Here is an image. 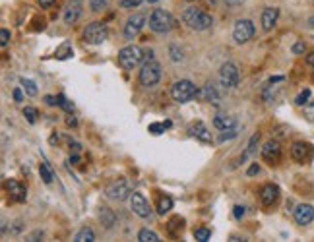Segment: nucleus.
<instances>
[{"instance_id":"f257e3e1","label":"nucleus","mask_w":314,"mask_h":242,"mask_svg":"<svg viewBox=\"0 0 314 242\" xmlns=\"http://www.w3.org/2000/svg\"><path fill=\"white\" fill-rule=\"evenodd\" d=\"M182 22L190 27V29H196V31H204L208 27H212L214 20L210 14H206L200 8H189L182 14Z\"/></svg>"},{"instance_id":"f03ea898","label":"nucleus","mask_w":314,"mask_h":242,"mask_svg":"<svg viewBox=\"0 0 314 242\" xmlns=\"http://www.w3.org/2000/svg\"><path fill=\"white\" fill-rule=\"evenodd\" d=\"M146 60V52L142 51L136 45H128L122 51L118 52V64L124 68V70H134L136 66Z\"/></svg>"},{"instance_id":"7ed1b4c3","label":"nucleus","mask_w":314,"mask_h":242,"mask_svg":"<svg viewBox=\"0 0 314 242\" xmlns=\"http://www.w3.org/2000/svg\"><path fill=\"white\" fill-rule=\"evenodd\" d=\"M150 27L155 33H167L175 27V18L161 8H155L150 16Z\"/></svg>"},{"instance_id":"20e7f679","label":"nucleus","mask_w":314,"mask_h":242,"mask_svg":"<svg viewBox=\"0 0 314 242\" xmlns=\"http://www.w3.org/2000/svg\"><path fill=\"white\" fill-rule=\"evenodd\" d=\"M196 93H198V90L190 79H178L171 88V97L176 103H189L192 97H196Z\"/></svg>"},{"instance_id":"39448f33","label":"nucleus","mask_w":314,"mask_h":242,"mask_svg":"<svg viewBox=\"0 0 314 242\" xmlns=\"http://www.w3.org/2000/svg\"><path fill=\"white\" fill-rule=\"evenodd\" d=\"M161 77V66L155 60H146L140 70V84L144 88H153Z\"/></svg>"},{"instance_id":"423d86ee","label":"nucleus","mask_w":314,"mask_h":242,"mask_svg":"<svg viewBox=\"0 0 314 242\" xmlns=\"http://www.w3.org/2000/svg\"><path fill=\"white\" fill-rule=\"evenodd\" d=\"M109 37V29L105 24H101V22H93V24H89L86 27V31H84V41L89 43V45H99L103 41H107Z\"/></svg>"},{"instance_id":"0eeeda50","label":"nucleus","mask_w":314,"mask_h":242,"mask_svg":"<svg viewBox=\"0 0 314 242\" xmlns=\"http://www.w3.org/2000/svg\"><path fill=\"white\" fill-rule=\"evenodd\" d=\"M219 82L227 90L237 88V84H239V68L233 62H225L221 66V70H219Z\"/></svg>"},{"instance_id":"6e6552de","label":"nucleus","mask_w":314,"mask_h":242,"mask_svg":"<svg viewBox=\"0 0 314 242\" xmlns=\"http://www.w3.org/2000/svg\"><path fill=\"white\" fill-rule=\"evenodd\" d=\"M252 35H254V24H252L250 20H239V22L235 24L233 39H235L239 45L246 43V41H250Z\"/></svg>"},{"instance_id":"1a4fd4ad","label":"nucleus","mask_w":314,"mask_h":242,"mask_svg":"<svg viewBox=\"0 0 314 242\" xmlns=\"http://www.w3.org/2000/svg\"><path fill=\"white\" fill-rule=\"evenodd\" d=\"M107 198H111V200H116V202H124L126 198H130V190H128V184H126V180L118 179L111 182L109 186H107Z\"/></svg>"},{"instance_id":"9d476101","label":"nucleus","mask_w":314,"mask_h":242,"mask_svg":"<svg viewBox=\"0 0 314 242\" xmlns=\"http://www.w3.org/2000/svg\"><path fill=\"white\" fill-rule=\"evenodd\" d=\"M130 207H132V211L136 213L138 217L142 219H146V217L151 215V207L148 204V200L140 194V192H134V194H130Z\"/></svg>"},{"instance_id":"9b49d317","label":"nucleus","mask_w":314,"mask_h":242,"mask_svg":"<svg viewBox=\"0 0 314 242\" xmlns=\"http://www.w3.org/2000/svg\"><path fill=\"white\" fill-rule=\"evenodd\" d=\"M312 155H314V149L310 143L297 141V143H293V147H291V157H293L297 163H308V161L312 159Z\"/></svg>"},{"instance_id":"f8f14e48","label":"nucleus","mask_w":314,"mask_h":242,"mask_svg":"<svg viewBox=\"0 0 314 242\" xmlns=\"http://www.w3.org/2000/svg\"><path fill=\"white\" fill-rule=\"evenodd\" d=\"M144 24H146V16H144V14H134V16H130L124 26V37L134 39L140 31H142Z\"/></svg>"},{"instance_id":"ddd939ff","label":"nucleus","mask_w":314,"mask_h":242,"mask_svg":"<svg viewBox=\"0 0 314 242\" xmlns=\"http://www.w3.org/2000/svg\"><path fill=\"white\" fill-rule=\"evenodd\" d=\"M262 159L270 165H276L281 159V145L277 141H268L264 147H262Z\"/></svg>"},{"instance_id":"4468645a","label":"nucleus","mask_w":314,"mask_h":242,"mask_svg":"<svg viewBox=\"0 0 314 242\" xmlns=\"http://www.w3.org/2000/svg\"><path fill=\"white\" fill-rule=\"evenodd\" d=\"M293 217H295V221H297L299 225L304 227V225H308V223H312L314 221V207L308 204L297 205V209H295Z\"/></svg>"},{"instance_id":"2eb2a0df","label":"nucleus","mask_w":314,"mask_h":242,"mask_svg":"<svg viewBox=\"0 0 314 242\" xmlns=\"http://www.w3.org/2000/svg\"><path fill=\"white\" fill-rule=\"evenodd\" d=\"M277 198H279V188H277L276 184H266V186H262V190H260V202H262V205L272 207L277 202Z\"/></svg>"},{"instance_id":"dca6fc26","label":"nucleus","mask_w":314,"mask_h":242,"mask_svg":"<svg viewBox=\"0 0 314 242\" xmlns=\"http://www.w3.org/2000/svg\"><path fill=\"white\" fill-rule=\"evenodd\" d=\"M189 134L192 136V138H196V140L204 141V143H210L212 141V134H210V130L206 128V124L204 122H192L189 126Z\"/></svg>"},{"instance_id":"f3484780","label":"nucleus","mask_w":314,"mask_h":242,"mask_svg":"<svg viewBox=\"0 0 314 242\" xmlns=\"http://www.w3.org/2000/svg\"><path fill=\"white\" fill-rule=\"evenodd\" d=\"M80 16H82V2L80 0H70L66 4V10H64V22L72 26L80 20Z\"/></svg>"},{"instance_id":"a211bd4d","label":"nucleus","mask_w":314,"mask_h":242,"mask_svg":"<svg viewBox=\"0 0 314 242\" xmlns=\"http://www.w3.org/2000/svg\"><path fill=\"white\" fill-rule=\"evenodd\" d=\"M6 188H8L10 196H12L16 202L24 204L25 200H27V192H25V186H24V184H20L18 180H8V182H6Z\"/></svg>"},{"instance_id":"6ab92c4d","label":"nucleus","mask_w":314,"mask_h":242,"mask_svg":"<svg viewBox=\"0 0 314 242\" xmlns=\"http://www.w3.org/2000/svg\"><path fill=\"white\" fill-rule=\"evenodd\" d=\"M277 18H279V10L277 8H274V6L264 8V12H262V27L266 31H270L277 24Z\"/></svg>"},{"instance_id":"aec40b11","label":"nucleus","mask_w":314,"mask_h":242,"mask_svg":"<svg viewBox=\"0 0 314 242\" xmlns=\"http://www.w3.org/2000/svg\"><path fill=\"white\" fill-rule=\"evenodd\" d=\"M214 126L219 128V130L235 128V126H237V118H235V116H229V115L219 113V115H215V118H214Z\"/></svg>"},{"instance_id":"412c9836","label":"nucleus","mask_w":314,"mask_h":242,"mask_svg":"<svg viewBox=\"0 0 314 242\" xmlns=\"http://www.w3.org/2000/svg\"><path fill=\"white\" fill-rule=\"evenodd\" d=\"M76 242H93L95 240V232L89 229V227H84V229L78 230V234L74 236Z\"/></svg>"},{"instance_id":"4be33fe9","label":"nucleus","mask_w":314,"mask_h":242,"mask_svg":"<svg viewBox=\"0 0 314 242\" xmlns=\"http://www.w3.org/2000/svg\"><path fill=\"white\" fill-rule=\"evenodd\" d=\"M39 173H41V179L45 184H50L52 179H54V175H52V169L49 167L47 161H41V165H39Z\"/></svg>"},{"instance_id":"5701e85b","label":"nucleus","mask_w":314,"mask_h":242,"mask_svg":"<svg viewBox=\"0 0 314 242\" xmlns=\"http://www.w3.org/2000/svg\"><path fill=\"white\" fill-rule=\"evenodd\" d=\"M99 217H101V221H103V225H105L107 229H111V227L114 225V213L109 209V207H103Z\"/></svg>"},{"instance_id":"b1692460","label":"nucleus","mask_w":314,"mask_h":242,"mask_svg":"<svg viewBox=\"0 0 314 242\" xmlns=\"http://www.w3.org/2000/svg\"><path fill=\"white\" fill-rule=\"evenodd\" d=\"M171 207H173V200H171L169 196H159V202H157V211H159V215H165Z\"/></svg>"},{"instance_id":"393cba45","label":"nucleus","mask_w":314,"mask_h":242,"mask_svg":"<svg viewBox=\"0 0 314 242\" xmlns=\"http://www.w3.org/2000/svg\"><path fill=\"white\" fill-rule=\"evenodd\" d=\"M138 240L140 242H159V236L150 229H142L138 232Z\"/></svg>"},{"instance_id":"a878e982","label":"nucleus","mask_w":314,"mask_h":242,"mask_svg":"<svg viewBox=\"0 0 314 242\" xmlns=\"http://www.w3.org/2000/svg\"><path fill=\"white\" fill-rule=\"evenodd\" d=\"M206 97H208V101L210 103H214L215 107H219V95H217V91H215L212 82H210V84H206Z\"/></svg>"},{"instance_id":"bb28decb","label":"nucleus","mask_w":314,"mask_h":242,"mask_svg":"<svg viewBox=\"0 0 314 242\" xmlns=\"http://www.w3.org/2000/svg\"><path fill=\"white\" fill-rule=\"evenodd\" d=\"M258 141H260V136L258 134H254L250 138V141H248V147H246V151L242 153V157H240V161H244V159H248L252 153L256 151V145H258Z\"/></svg>"},{"instance_id":"cd10ccee","label":"nucleus","mask_w":314,"mask_h":242,"mask_svg":"<svg viewBox=\"0 0 314 242\" xmlns=\"http://www.w3.org/2000/svg\"><path fill=\"white\" fill-rule=\"evenodd\" d=\"M22 86H24V90L27 95H31V97H35L37 95V86H35V82H31V79H22Z\"/></svg>"},{"instance_id":"c85d7f7f","label":"nucleus","mask_w":314,"mask_h":242,"mask_svg":"<svg viewBox=\"0 0 314 242\" xmlns=\"http://www.w3.org/2000/svg\"><path fill=\"white\" fill-rule=\"evenodd\" d=\"M24 116L27 118L29 124H35V122H37V109H33V107H25Z\"/></svg>"},{"instance_id":"c756f323","label":"nucleus","mask_w":314,"mask_h":242,"mask_svg":"<svg viewBox=\"0 0 314 242\" xmlns=\"http://www.w3.org/2000/svg\"><path fill=\"white\" fill-rule=\"evenodd\" d=\"M210 236H212V232H210V229H196L194 230V238L196 240H200V242H206V240H210Z\"/></svg>"},{"instance_id":"7c9ffc66","label":"nucleus","mask_w":314,"mask_h":242,"mask_svg":"<svg viewBox=\"0 0 314 242\" xmlns=\"http://www.w3.org/2000/svg\"><path fill=\"white\" fill-rule=\"evenodd\" d=\"M58 97V107H62L66 113H74V103L68 101L64 95H56Z\"/></svg>"},{"instance_id":"2f4dec72","label":"nucleus","mask_w":314,"mask_h":242,"mask_svg":"<svg viewBox=\"0 0 314 242\" xmlns=\"http://www.w3.org/2000/svg\"><path fill=\"white\" fill-rule=\"evenodd\" d=\"M304 118L314 122V101H308L304 105Z\"/></svg>"},{"instance_id":"473e14b6","label":"nucleus","mask_w":314,"mask_h":242,"mask_svg":"<svg viewBox=\"0 0 314 242\" xmlns=\"http://www.w3.org/2000/svg\"><path fill=\"white\" fill-rule=\"evenodd\" d=\"M308 99H310V91L308 90H304V91H301V93H299V95H297V99H295V103H297V105H306V103H308Z\"/></svg>"},{"instance_id":"72a5a7b5","label":"nucleus","mask_w":314,"mask_h":242,"mask_svg":"<svg viewBox=\"0 0 314 242\" xmlns=\"http://www.w3.org/2000/svg\"><path fill=\"white\" fill-rule=\"evenodd\" d=\"M235 136H237V126H235V128H227V130H223V134H221L219 141L231 140V138H235Z\"/></svg>"},{"instance_id":"f704fd0d","label":"nucleus","mask_w":314,"mask_h":242,"mask_svg":"<svg viewBox=\"0 0 314 242\" xmlns=\"http://www.w3.org/2000/svg\"><path fill=\"white\" fill-rule=\"evenodd\" d=\"M107 6V0H91V10L93 12H99Z\"/></svg>"},{"instance_id":"c9c22d12","label":"nucleus","mask_w":314,"mask_h":242,"mask_svg":"<svg viewBox=\"0 0 314 242\" xmlns=\"http://www.w3.org/2000/svg\"><path fill=\"white\" fill-rule=\"evenodd\" d=\"M140 4H142V0H120L122 8H138Z\"/></svg>"},{"instance_id":"e433bc0d","label":"nucleus","mask_w":314,"mask_h":242,"mask_svg":"<svg viewBox=\"0 0 314 242\" xmlns=\"http://www.w3.org/2000/svg\"><path fill=\"white\" fill-rule=\"evenodd\" d=\"M165 128H167V124H159V122H155V124H150V132L151 134H155V136H157V134H161V132H163Z\"/></svg>"},{"instance_id":"4c0bfd02","label":"nucleus","mask_w":314,"mask_h":242,"mask_svg":"<svg viewBox=\"0 0 314 242\" xmlns=\"http://www.w3.org/2000/svg\"><path fill=\"white\" fill-rule=\"evenodd\" d=\"M8 41H10V31H8V29H2V31H0V45L6 47Z\"/></svg>"},{"instance_id":"58836bf2","label":"nucleus","mask_w":314,"mask_h":242,"mask_svg":"<svg viewBox=\"0 0 314 242\" xmlns=\"http://www.w3.org/2000/svg\"><path fill=\"white\" fill-rule=\"evenodd\" d=\"M304 51H306L304 43H297V45H293V52H295V54H302Z\"/></svg>"},{"instance_id":"ea45409f","label":"nucleus","mask_w":314,"mask_h":242,"mask_svg":"<svg viewBox=\"0 0 314 242\" xmlns=\"http://www.w3.org/2000/svg\"><path fill=\"white\" fill-rule=\"evenodd\" d=\"M256 173H260V167H258V163H254V165H252L250 169L246 171V175H248V177H252V175H256Z\"/></svg>"},{"instance_id":"a19ab883","label":"nucleus","mask_w":314,"mask_h":242,"mask_svg":"<svg viewBox=\"0 0 314 242\" xmlns=\"http://www.w3.org/2000/svg\"><path fill=\"white\" fill-rule=\"evenodd\" d=\"M45 103H47V105H58V97L47 95V97H45Z\"/></svg>"},{"instance_id":"79ce46f5","label":"nucleus","mask_w":314,"mask_h":242,"mask_svg":"<svg viewBox=\"0 0 314 242\" xmlns=\"http://www.w3.org/2000/svg\"><path fill=\"white\" fill-rule=\"evenodd\" d=\"M56 0H39V4H41V8H50L52 4H54Z\"/></svg>"},{"instance_id":"37998d69","label":"nucleus","mask_w":314,"mask_h":242,"mask_svg":"<svg viewBox=\"0 0 314 242\" xmlns=\"http://www.w3.org/2000/svg\"><path fill=\"white\" fill-rule=\"evenodd\" d=\"M244 215V207H240V205H235V217L240 219V217Z\"/></svg>"},{"instance_id":"c03bdc74","label":"nucleus","mask_w":314,"mask_h":242,"mask_svg":"<svg viewBox=\"0 0 314 242\" xmlns=\"http://www.w3.org/2000/svg\"><path fill=\"white\" fill-rule=\"evenodd\" d=\"M35 238H43V230H35L31 236H27V240H35Z\"/></svg>"},{"instance_id":"a18cd8bd","label":"nucleus","mask_w":314,"mask_h":242,"mask_svg":"<svg viewBox=\"0 0 314 242\" xmlns=\"http://www.w3.org/2000/svg\"><path fill=\"white\" fill-rule=\"evenodd\" d=\"M306 64L312 68V72H314V52H310V54L306 56Z\"/></svg>"},{"instance_id":"49530a36","label":"nucleus","mask_w":314,"mask_h":242,"mask_svg":"<svg viewBox=\"0 0 314 242\" xmlns=\"http://www.w3.org/2000/svg\"><path fill=\"white\" fill-rule=\"evenodd\" d=\"M14 99H16V101H22V99H24V95H22V91H20V90H16V91H14Z\"/></svg>"},{"instance_id":"de8ad7c7","label":"nucleus","mask_w":314,"mask_h":242,"mask_svg":"<svg viewBox=\"0 0 314 242\" xmlns=\"http://www.w3.org/2000/svg\"><path fill=\"white\" fill-rule=\"evenodd\" d=\"M66 124H68V126H76V124H78V122H76V118H72V116H70V118H68V120H66Z\"/></svg>"},{"instance_id":"09e8293b","label":"nucleus","mask_w":314,"mask_h":242,"mask_svg":"<svg viewBox=\"0 0 314 242\" xmlns=\"http://www.w3.org/2000/svg\"><path fill=\"white\" fill-rule=\"evenodd\" d=\"M310 26H312V29H314V16L310 18Z\"/></svg>"},{"instance_id":"8fccbe9b","label":"nucleus","mask_w":314,"mask_h":242,"mask_svg":"<svg viewBox=\"0 0 314 242\" xmlns=\"http://www.w3.org/2000/svg\"><path fill=\"white\" fill-rule=\"evenodd\" d=\"M210 2H212V4H215V2H217V0H210Z\"/></svg>"},{"instance_id":"3c124183","label":"nucleus","mask_w":314,"mask_h":242,"mask_svg":"<svg viewBox=\"0 0 314 242\" xmlns=\"http://www.w3.org/2000/svg\"><path fill=\"white\" fill-rule=\"evenodd\" d=\"M148 2H157V0H148Z\"/></svg>"},{"instance_id":"603ef678","label":"nucleus","mask_w":314,"mask_h":242,"mask_svg":"<svg viewBox=\"0 0 314 242\" xmlns=\"http://www.w3.org/2000/svg\"><path fill=\"white\" fill-rule=\"evenodd\" d=\"M229 2H237V0H229Z\"/></svg>"},{"instance_id":"864d4df0","label":"nucleus","mask_w":314,"mask_h":242,"mask_svg":"<svg viewBox=\"0 0 314 242\" xmlns=\"http://www.w3.org/2000/svg\"><path fill=\"white\" fill-rule=\"evenodd\" d=\"M186 2H194V0H186Z\"/></svg>"}]
</instances>
